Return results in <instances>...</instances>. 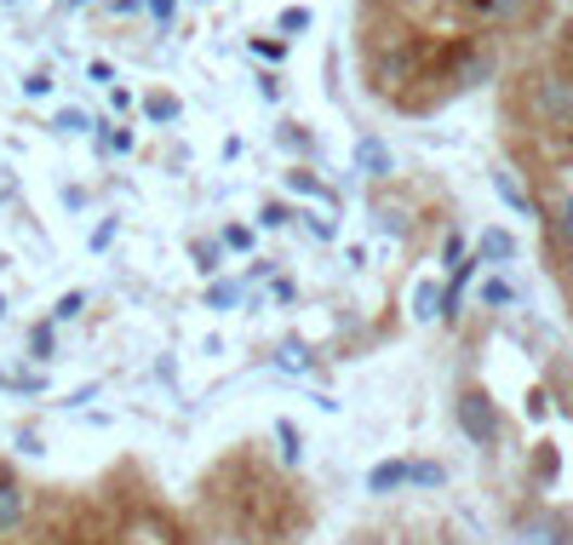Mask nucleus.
I'll return each mask as SVG.
<instances>
[{"instance_id": "4468645a", "label": "nucleus", "mask_w": 573, "mask_h": 545, "mask_svg": "<svg viewBox=\"0 0 573 545\" xmlns=\"http://www.w3.org/2000/svg\"><path fill=\"white\" fill-rule=\"evenodd\" d=\"M143 110H150V121H173V115H178V98H167V92H150V104H143Z\"/></svg>"}, {"instance_id": "393cba45", "label": "nucleus", "mask_w": 573, "mask_h": 545, "mask_svg": "<svg viewBox=\"0 0 573 545\" xmlns=\"http://www.w3.org/2000/svg\"><path fill=\"white\" fill-rule=\"evenodd\" d=\"M127 545H167V540H161V534H155V529H143V534H132V540H127Z\"/></svg>"}, {"instance_id": "f8f14e48", "label": "nucleus", "mask_w": 573, "mask_h": 545, "mask_svg": "<svg viewBox=\"0 0 573 545\" xmlns=\"http://www.w3.org/2000/svg\"><path fill=\"white\" fill-rule=\"evenodd\" d=\"M407 482H419V489H442V482H447V471L436 466V459H419V466L407 471Z\"/></svg>"}, {"instance_id": "9b49d317", "label": "nucleus", "mask_w": 573, "mask_h": 545, "mask_svg": "<svg viewBox=\"0 0 573 545\" xmlns=\"http://www.w3.org/2000/svg\"><path fill=\"white\" fill-rule=\"evenodd\" d=\"M276 442H281V459H286V466H298V426H293V419H281V426H276Z\"/></svg>"}, {"instance_id": "ddd939ff", "label": "nucleus", "mask_w": 573, "mask_h": 545, "mask_svg": "<svg viewBox=\"0 0 573 545\" xmlns=\"http://www.w3.org/2000/svg\"><path fill=\"white\" fill-rule=\"evenodd\" d=\"M419 321H430V316H442V288H430V281H424V288H419V310H413Z\"/></svg>"}, {"instance_id": "f257e3e1", "label": "nucleus", "mask_w": 573, "mask_h": 545, "mask_svg": "<svg viewBox=\"0 0 573 545\" xmlns=\"http://www.w3.org/2000/svg\"><path fill=\"white\" fill-rule=\"evenodd\" d=\"M459 431L476 442V448H494L499 442V408H494V396H487L482 385H470V391H459Z\"/></svg>"}, {"instance_id": "6ab92c4d", "label": "nucleus", "mask_w": 573, "mask_h": 545, "mask_svg": "<svg viewBox=\"0 0 573 545\" xmlns=\"http://www.w3.org/2000/svg\"><path fill=\"white\" fill-rule=\"evenodd\" d=\"M150 12L161 17V24H173V17H178V0H150Z\"/></svg>"}, {"instance_id": "bb28decb", "label": "nucleus", "mask_w": 573, "mask_h": 545, "mask_svg": "<svg viewBox=\"0 0 573 545\" xmlns=\"http://www.w3.org/2000/svg\"><path fill=\"white\" fill-rule=\"evenodd\" d=\"M138 7H150V0H115V12H138Z\"/></svg>"}, {"instance_id": "423d86ee", "label": "nucleus", "mask_w": 573, "mask_h": 545, "mask_svg": "<svg viewBox=\"0 0 573 545\" xmlns=\"http://www.w3.org/2000/svg\"><path fill=\"white\" fill-rule=\"evenodd\" d=\"M476 7L482 24H517V17L527 12V0H470Z\"/></svg>"}, {"instance_id": "20e7f679", "label": "nucleus", "mask_w": 573, "mask_h": 545, "mask_svg": "<svg viewBox=\"0 0 573 545\" xmlns=\"http://www.w3.org/2000/svg\"><path fill=\"white\" fill-rule=\"evenodd\" d=\"M407 471H413V466H407V459H384V466H373V471H367V494H396V489H407Z\"/></svg>"}, {"instance_id": "a211bd4d", "label": "nucleus", "mask_w": 573, "mask_h": 545, "mask_svg": "<svg viewBox=\"0 0 573 545\" xmlns=\"http://www.w3.org/2000/svg\"><path fill=\"white\" fill-rule=\"evenodd\" d=\"M281 29H286V35H293V29H310V12H304V7H286V12H281Z\"/></svg>"}, {"instance_id": "dca6fc26", "label": "nucleus", "mask_w": 573, "mask_h": 545, "mask_svg": "<svg viewBox=\"0 0 573 545\" xmlns=\"http://www.w3.org/2000/svg\"><path fill=\"white\" fill-rule=\"evenodd\" d=\"M510 281H482V305H510Z\"/></svg>"}, {"instance_id": "39448f33", "label": "nucleus", "mask_w": 573, "mask_h": 545, "mask_svg": "<svg viewBox=\"0 0 573 545\" xmlns=\"http://www.w3.org/2000/svg\"><path fill=\"white\" fill-rule=\"evenodd\" d=\"M356 167H361L367 178H391L396 161H391V150H384L379 138H361V144H356Z\"/></svg>"}, {"instance_id": "5701e85b", "label": "nucleus", "mask_w": 573, "mask_h": 545, "mask_svg": "<svg viewBox=\"0 0 573 545\" xmlns=\"http://www.w3.org/2000/svg\"><path fill=\"white\" fill-rule=\"evenodd\" d=\"M29 351L47 356V351H52V328H35V333H29Z\"/></svg>"}, {"instance_id": "412c9836", "label": "nucleus", "mask_w": 573, "mask_h": 545, "mask_svg": "<svg viewBox=\"0 0 573 545\" xmlns=\"http://www.w3.org/2000/svg\"><path fill=\"white\" fill-rule=\"evenodd\" d=\"M276 225H286V207H281V201H270V207H264V230H276Z\"/></svg>"}, {"instance_id": "6e6552de", "label": "nucleus", "mask_w": 573, "mask_h": 545, "mask_svg": "<svg viewBox=\"0 0 573 545\" xmlns=\"http://www.w3.org/2000/svg\"><path fill=\"white\" fill-rule=\"evenodd\" d=\"M482 258H499V265H505V258H517V236H510V230H487L482 236Z\"/></svg>"}, {"instance_id": "7ed1b4c3", "label": "nucleus", "mask_w": 573, "mask_h": 545, "mask_svg": "<svg viewBox=\"0 0 573 545\" xmlns=\"http://www.w3.org/2000/svg\"><path fill=\"white\" fill-rule=\"evenodd\" d=\"M24 517H29V494H24V482H17L12 471H0V534L24 529Z\"/></svg>"}, {"instance_id": "c85d7f7f", "label": "nucleus", "mask_w": 573, "mask_h": 545, "mask_svg": "<svg viewBox=\"0 0 573 545\" xmlns=\"http://www.w3.org/2000/svg\"><path fill=\"white\" fill-rule=\"evenodd\" d=\"M0 316H7V299H0Z\"/></svg>"}, {"instance_id": "2eb2a0df", "label": "nucleus", "mask_w": 573, "mask_h": 545, "mask_svg": "<svg viewBox=\"0 0 573 545\" xmlns=\"http://www.w3.org/2000/svg\"><path fill=\"white\" fill-rule=\"evenodd\" d=\"M235 299H241V288H235V281H218V288L207 293V305H213V310H230Z\"/></svg>"}, {"instance_id": "aec40b11", "label": "nucleus", "mask_w": 573, "mask_h": 545, "mask_svg": "<svg viewBox=\"0 0 573 545\" xmlns=\"http://www.w3.org/2000/svg\"><path fill=\"white\" fill-rule=\"evenodd\" d=\"M286 185H293V190H304V195H316V190H321V185H316V173H293Z\"/></svg>"}, {"instance_id": "c756f323", "label": "nucleus", "mask_w": 573, "mask_h": 545, "mask_svg": "<svg viewBox=\"0 0 573 545\" xmlns=\"http://www.w3.org/2000/svg\"><path fill=\"white\" fill-rule=\"evenodd\" d=\"M75 7H87V0H75Z\"/></svg>"}, {"instance_id": "b1692460", "label": "nucleus", "mask_w": 573, "mask_h": 545, "mask_svg": "<svg viewBox=\"0 0 573 545\" xmlns=\"http://www.w3.org/2000/svg\"><path fill=\"white\" fill-rule=\"evenodd\" d=\"M115 241V218H104V225H98V236H92V248H110Z\"/></svg>"}, {"instance_id": "4be33fe9", "label": "nucleus", "mask_w": 573, "mask_h": 545, "mask_svg": "<svg viewBox=\"0 0 573 545\" xmlns=\"http://www.w3.org/2000/svg\"><path fill=\"white\" fill-rule=\"evenodd\" d=\"M224 241H230V248H253V230H241V225H230V230H224Z\"/></svg>"}, {"instance_id": "9d476101", "label": "nucleus", "mask_w": 573, "mask_h": 545, "mask_svg": "<svg viewBox=\"0 0 573 545\" xmlns=\"http://www.w3.org/2000/svg\"><path fill=\"white\" fill-rule=\"evenodd\" d=\"M276 368H281V373H304V368H310V351H304L298 339H286V345L276 351Z\"/></svg>"}, {"instance_id": "cd10ccee", "label": "nucleus", "mask_w": 573, "mask_h": 545, "mask_svg": "<svg viewBox=\"0 0 573 545\" xmlns=\"http://www.w3.org/2000/svg\"><path fill=\"white\" fill-rule=\"evenodd\" d=\"M562 230L573 236V195H568V207H562Z\"/></svg>"}, {"instance_id": "f3484780", "label": "nucleus", "mask_w": 573, "mask_h": 545, "mask_svg": "<svg viewBox=\"0 0 573 545\" xmlns=\"http://www.w3.org/2000/svg\"><path fill=\"white\" fill-rule=\"evenodd\" d=\"M80 310H87V299H80V293H64V299H58V310H52V316H58V321H75Z\"/></svg>"}, {"instance_id": "0eeeda50", "label": "nucleus", "mask_w": 573, "mask_h": 545, "mask_svg": "<svg viewBox=\"0 0 573 545\" xmlns=\"http://www.w3.org/2000/svg\"><path fill=\"white\" fill-rule=\"evenodd\" d=\"M522 545H568V540H562V522H550V517L527 522V529H522Z\"/></svg>"}, {"instance_id": "1a4fd4ad", "label": "nucleus", "mask_w": 573, "mask_h": 545, "mask_svg": "<svg viewBox=\"0 0 573 545\" xmlns=\"http://www.w3.org/2000/svg\"><path fill=\"white\" fill-rule=\"evenodd\" d=\"M494 190H499V195H505V201H510V207H517L522 218L534 213V201H527V190H522V185H517V178H510V173H494Z\"/></svg>"}, {"instance_id": "f03ea898", "label": "nucleus", "mask_w": 573, "mask_h": 545, "mask_svg": "<svg viewBox=\"0 0 573 545\" xmlns=\"http://www.w3.org/2000/svg\"><path fill=\"white\" fill-rule=\"evenodd\" d=\"M534 110L550 127H573V75H539L534 80Z\"/></svg>"}, {"instance_id": "a878e982", "label": "nucleus", "mask_w": 573, "mask_h": 545, "mask_svg": "<svg viewBox=\"0 0 573 545\" xmlns=\"http://www.w3.org/2000/svg\"><path fill=\"white\" fill-rule=\"evenodd\" d=\"M436 545H470V540H464V534H454V529H442V534H436Z\"/></svg>"}]
</instances>
